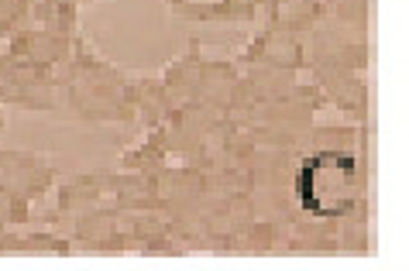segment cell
Instances as JSON below:
<instances>
[{
	"mask_svg": "<svg viewBox=\"0 0 409 271\" xmlns=\"http://www.w3.org/2000/svg\"><path fill=\"white\" fill-rule=\"evenodd\" d=\"M358 199V165L347 155H313L299 172V203L313 216H344Z\"/></svg>",
	"mask_w": 409,
	"mask_h": 271,
	"instance_id": "cell-1",
	"label": "cell"
}]
</instances>
